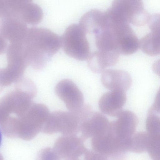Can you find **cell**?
<instances>
[{"label":"cell","mask_w":160,"mask_h":160,"mask_svg":"<svg viewBox=\"0 0 160 160\" xmlns=\"http://www.w3.org/2000/svg\"><path fill=\"white\" fill-rule=\"evenodd\" d=\"M23 46L28 65L41 70L59 51L61 47V37L49 29L32 27L28 29Z\"/></svg>","instance_id":"cell-1"},{"label":"cell","mask_w":160,"mask_h":160,"mask_svg":"<svg viewBox=\"0 0 160 160\" xmlns=\"http://www.w3.org/2000/svg\"><path fill=\"white\" fill-rule=\"evenodd\" d=\"M49 114L45 105L33 102L18 122L16 138L28 141L34 138L42 131Z\"/></svg>","instance_id":"cell-4"},{"label":"cell","mask_w":160,"mask_h":160,"mask_svg":"<svg viewBox=\"0 0 160 160\" xmlns=\"http://www.w3.org/2000/svg\"><path fill=\"white\" fill-rule=\"evenodd\" d=\"M119 54L114 51L98 50L91 53L88 59V65L93 72H102L109 67L116 64L119 59Z\"/></svg>","instance_id":"cell-15"},{"label":"cell","mask_w":160,"mask_h":160,"mask_svg":"<svg viewBox=\"0 0 160 160\" xmlns=\"http://www.w3.org/2000/svg\"><path fill=\"white\" fill-rule=\"evenodd\" d=\"M55 92L70 111L77 112L84 105L82 93L70 79H64L58 82L55 87Z\"/></svg>","instance_id":"cell-9"},{"label":"cell","mask_w":160,"mask_h":160,"mask_svg":"<svg viewBox=\"0 0 160 160\" xmlns=\"http://www.w3.org/2000/svg\"><path fill=\"white\" fill-rule=\"evenodd\" d=\"M110 122L102 114L92 110L83 118L81 125L80 137L84 140L105 134L108 131Z\"/></svg>","instance_id":"cell-10"},{"label":"cell","mask_w":160,"mask_h":160,"mask_svg":"<svg viewBox=\"0 0 160 160\" xmlns=\"http://www.w3.org/2000/svg\"><path fill=\"white\" fill-rule=\"evenodd\" d=\"M84 141L77 135H63L58 138L52 148L57 160H78L87 149Z\"/></svg>","instance_id":"cell-8"},{"label":"cell","mask_w":160,"mask_h":160,"mask_svg":"<svg viewBox=\"0 0 160 160\" xmlns=\"http://www.w3.org/2000/svg\"><path fill=\"white\" fill-rule=\"evenodd\" d=\"M101 81L103 85L110 90L125 92L131 87L132 80L130 75L122 70L107 69L102 73Z\"/></svg>","instance_id":"cell-13"},{"label":"cell","mask_w":160,"mask_h":160,"mask_svg":"<svg viewBox=\"0 0 160 160\" xmlns=\"http://www.w3.org/2000/svg\"><path fill=\"white\" fill-rule=\"evenodd\" d=\"M152 69L153 72L160 77V59L154 62L152 66Z\"/></svg>","instance_id":"cell-21"},{"label":"cell","mask_w":160,"mask_h":160,"mask_svg":"<svg viewBox=\"0 0 160 160\" xmlns=\"http://www.w3.org/2000/svg\"><path fill=\"white\" fill-rule=\"evenodd\" d=\"M84 159L87 160H106L107 158L93 149H87L83 155Z\"/></svg>","instance_id":"cell-19"},{"label":"cell","mask_w":160,"mask_h":160,"mask_svg":"<svg viewBox=\"0 0 160 160\" xmlns=\"http://www.w3.org/2000/svg\"><path fill=\"white\" fill-rule=\"evenodd\" d=\"M61 47L69 56L80 61L88 59L90 50L86 32L80 25L69 26L61 37Z\"/></svg>","instance_id":"cell-6"},{"label":"cell","mask_w":160,"mask_h":160,"mask_svg":"<svg viewBox=\"0 0 160 160\" xmlns=\"http://www.w3.org/2000/svg\"><path fill=\"white\" fill-rule=\"evenodd\" d=\"M1 19L0 38L5 40L7 44L22 42L28 30L27 24L17 18Z\"/></svg>","instance_id":"cell-11"},{"label":"cell","mask_w":160,"mask_h":160,"mask_svg":"<svg viewBox=\"0 0 160 160\" xmlns=\"http://www.w3.org/2000/svg\"><path fill=\"white\" fill-rule=\"evenodd\" d=\"M36 94L14 86L0 100V124L15 122L29 109Z\"/></svg>","instance_id":"cell-2"},{"label":"cell","mask_w":160,"mask_h":160,"mask_svg":"<svg viewBox=\"0 0 160 160\" xmlns=\"http://www.w3.org/2000/svg\"><path fill=\"white\" fill-rule=\"evenodd\" d=\"M117 117L110 122L108 131L121 139H130L134 128V115L129 111L122 110Z\"/></svg>","instance_id":"cell-14"},{"label":"cell","mask_w":160,"mask_h":160,"mask_svg":"<svg viewBox=\"0 0 160 160\" xmlns=\"http://www.w3.org/2000/svg\"><path fill=\"white\" fill-rule=\"evenodd\" d=\"M126 99L125 92L111 91L104 93L100 97L99 107L103 113L111 116L117 117L122 111Z\"/></svg>","instance_id":"cell-12"},{"label":"cell","mask_w":160,"mask_h":160,"mask_svg":"<svg viewBox=\"0 0 160 160\" xmlns=\"http://www.w3.org/2000/svg\"><path fill=\"white\" fill-rule=\"evenodd\" d=\"M43 16L41 8L32 2L25 5L20 10L17 18L26 24L35 25L41 22Z\"/></svg>","instance_id":"cell-16"},{"label":"cell","mask_w":160,"mask_h":160,"mask_svg":"<svg viewBox=\"0 0 160 160\" xmlns=\"http://www.w3.org/2000/svg\"><path fill=\"white\" fill-rule=\"evenodd\" d=\"M38 157L42 160H57L53 149L50 148L42 149L39 153Z\"/></svg>","instance_id":"cell-20"},{"label":"cell","mask_w":160,"mask_h":160,"mask_svg":"<svg viewBox=\"0 0 160 160\" xmlns=\"http://www.w3.org/2000/svg\"><path fill=\"white\" fill-rule=\"evenodd\" d=\"M139 47L149 56L160 55V33L150 34L143 37L139 41Z\"/></svg>","instance_id":"cell-18"},{"label":"cell","mask_w":160,"mask_h":160,"mask_svg":"<svg viewBox=\"0 0 160 160\" xmlns=\"http://www.w3.org/2000/svg\"><path fill=\"white\" fill-rule=\"evenodd\" d=\"M92 149L113 159H120L130 149L129 141L121 139L108 131L105 134L91 138Z\"/></svg>","instance_id":"cell-7"},{"label":"cell","mask_w":160,"mask_h":160,"mask_svg":"<svg viewBox=\"0 0 160 160\" xmlns=\"http://www.w3.org/2000/svg\"><path fill=\"white\" fill-rule=\"evenodd\" d=\"M5 52L7 65L0 70V85L2 88L15 83L22 78L28 66L22 42L8 44Z\"/></svg>","instance_id":"cell-5"},{"label":"cell","mask_w":160,"mask_h":160,"mask_svg":"<svg viewBox=\"0 0 160 160\" xmlns=\"http://www.w3.org/2000/svg\"><path fill=\"white\" fill-rule=\"evenodd\" d=\"M32 1V0H0L1 18H17L20 10Z\"/></svg>","instance_id":"cell-17"},{"label":"cell","mask_w":160,"mask_h":160,"mask_svg":"<svg viewBox=\"0 0 160 160\" xmlns=\"http://www.w3.org/2000/svg\"><path fill=\"white\" fill-rule=\"evenodd\" d=\"M89 110L84 105L77 112L57 111L50 113L42 132L49 134L59 132L63 135H77L82 121Z\"/></svg>","instance_id":"cell-3"}]
</instances>
